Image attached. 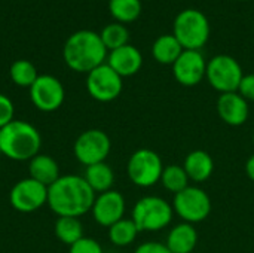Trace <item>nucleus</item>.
<instances>
[{"instance_id": "1", "label": "nucleus", "mask_w": 254, "mask_h": 253, "mask_svg": "<svg viewBox=\"0 0 254 253\" xmlns=\"http://www.w3.org/2000/svg\"><path fill=\"white\" fill-rule=\"evenodd\" d=\"M95 197L85 177L76 174L61 176L48 188V206L58 218H79L91 212Z\"/></svg>"}, {"instance_id": "2", "label": "nucleus", "mask_w": 254, "mask_h": 253, "mask_svg": "<svg viewBox=\"0 0 254 253\" xmlns=\"http://www.w3.org/2000/svg\"><path fill=\"white\" fill-rule=\"evenodd\" d=\"M107 48L100 33L92 30H77L68 36L63 48L65 64L77 73H89L107 60Z\"/></svg>"}, {"instance_id": "3", "label": "nucleus", "mask_w": 254, "mask_h": 253, "mask_svg": "<svg viewBox=\"0 0 254 253\" xmlns=\"http://www.w3.org/2000/svg\"><path fill=\"white\" fill-rule=\"evenodd\" d=\"M42 146L40 133L25 121L13 119L0 128V154L13 161H30Z\"/></svg>"}, {"instance_id": "4", "label": "nucleus", "mask_w": 254, "mask_h": 253, "mask_svg": "<svg viewBox=\"0 0 254 253\" xmlns=\"http://www.w3.org/2000/svg\"><path fill=\"white\" fill-rule=\"evenodd\" d=\"M173 34L183 49L201 51L210 39V21L202 10L186 7L174 18Z\"/></svg>"}, {"instance_id": "5", "label": "nucleus", "mask_w": 254, "mask_h": 253, "mask_svg": "<svg viewBox=\"0 0 254 253\" xmlns=\"http://www.w3.org/2000/svg\"><path fill=\"white\" fill-rule=\"evenodd\" d=\"M173 215V206L167 200L156 195H147L135 203L131 219L138 231L156 233L171 224Z\"/></svg>"}, {"instance_id": "6", "label": "nucleus", "mask_w": 254, "mask_h": 253, "mask_svg": "<svg viewBox=\"0 0 254 253\" xmlns=\"http://www.w3.org/2000/svg\"><path fill=\"white\" fill-rule=\"evenodd\" d=\"M243 76L244 73L241 64L228 54L216 55L207 63L205 78L208 84L220 94L237 92Z\"/></svg>"}, {"instance_id": "7", "label": "nucleus", "mask_w": 254, "mask_h": 253, "mask_svg": "<svg viewBox=\"0 0 254 253\" xmlns=\"http://www.w3.org/2000/svg\"><path fill=\"white\" fill-rule=\"evenodd\" d=\"M174 213L188 224H199L211 213V200L208 194L198 186H188L177 192L173 200Z\"/></svg>"}, {"instance_id": "8", "label": "nucleus", "mask_w": 254, "mask_h": 253, "mask_svg": "<svg viewBox=\"0 0 254 253\" xmlns=\"http://www.w3.org/2000/svg\"><path fill=\"white\" fill-rule=\"evenodd\" d=\"M164 171V164L161 157L150 149L135 151L127 166V173L129 180L140 188H150L161 182Z\"/></svg>"}, {"instance_id": "9", "label": "nucleus", "mask_w": 254, "mask_h": 253, "mask_svg": "<svg viewBox=\"0 0 254 253\" xmlns=\"http://www.w3.org/2000/svg\"><path fill=\"white\" fill-rule=\"evenodd\" d=\"M112 149V142L107 133L98 128H91L79 134L73 145L76 160L89 167L98 163H104Z\"/></svg>"}, {"instance_id": "10", "label": "nucleus", "mask_w": 254, "mask_h": 253, "mask_svg": "<svg viewBox=\"0 0 254 253\" xmlns=\"http://www.w3.org/2000/svg\"><path fill=\"white\" fill-rule=\"evenodd\" d=\"M124 78H121L107 63L95 67L86 76V89L89 95L101 103L116 100L124 88Z\"/></svg>"}, {"instance_id": "11", "label": "nucleus", "mask_w": 254, "mask_h": 253, "mask_svg": "<svg viewBox=\"0 0 254 253\" xmlns=\"http://www.w3.org/2000/svg\"><path fill=\"white\" fill-rule=\"evenodd\" d=\"M10 206L21 213H31L48 204V186L27 177L16 182L9 192Z\"/></svg>"}, {"instance_id": "12", "label": "nucleus", "mask_w": 254, "mask_h": 253, "mask_svg": "<svg viewBox=\"0 0 254 253\" xmlns=\"http://www.w3.org/2000/svg\"><path fill=\"white\" fill-rule=\"evenodd\" d=\"M28 89L31 103L42 112H55L64 103V86L61 81L52 75H39Z\"/></svg>"}, {"instance_id": "13", "label": "nucleus", "mask_w": 254, "mask_h": 253, "mask_svg": "<svg viewBox=\"0 0 254 253\" xmlns=\"http://www.w3.org/2000/svg\"><path fill=\"white\" fill-rule=\"evenodd\" d=\"M176 81L183 86L198 85L207 73V61L201 51L185 49L173 64Z\"/></svg>"}, {"instance_id": "14", "label": "nucleus", "mask_w": 254, "mask_h": 253, "mask_svg": "<svg viewBox=\"0 0 254 253\" xmlns=\"http://www.w3.org/2000/svg\"><path fill=\"white\" fill-rule=\"evenodd\" d=\"M94 221L106 228H110L118 221L124 219L125 215V198L119 191L110 189L95 197L91 209Z\"/></svg>"}, {"instance_id": "15", "label": "nucleus", "mask_w": 254, "mask_h": 253, "mask_svg": "<svg viewBox=\"0 0 254 253\" xmlns=\"http://www.w3.org/2000/svg\"><path fill=\"white\" fill-rule=\"evenodd\" d=\"M216 107L220 119L231 127H240L246 124L249 119V113H250L249 101L244 97H241L238 92L220 94Z\"/></svg>"}, {"instance_id": "16", "label": "nucleus", "mask_w": 254, "mask_h": 253, "mask_svg": "<svg viewBox=\"0 0 254 253\" xmlns=\"http://www.w3.org/2000/svg\"><path fill=\"white\" fill-rule=\"evenodd\" d=\"M121 78L134 76L143 66V55L138 48L132 45H124L107 54L106 61Z\"/></svg>"}, {"instance_id": "17", "label": "nucleus", "mask_w": 254, "mask_h": 253, "mask_svg": "<svg viewBox=\"0 0 254 253\" xmlns=\"http://www.w3.org/2000/svg\"><path fill=\"white\" fill-rule=\"evenodd\" d=\"M183 169L189 180H193L195 183H202L211 177L214 170V161L208 152L198 149L188 154L183 163Z\"/></svg>"}, {"instance_id": "18", "label": "nucleus", "mask_w": 254, "mask_h": 253, "mask_svg": "<svg viewBox=\"0 0 254 253\" xmlns=\"http://www.w3.org/2000/svg\"><path fill=\"white\" fill-rule=\"evenodd\" d=\"M165 245L171 253H192L198 245V233L192 224H179L170 231Z\"/></svg>"}, {"instance_id": "19", "label": "nucleus", "mask_w": 254, "mask_h": 253, "mask_svg": "<svg viewBox=\"0 0 254 253\" xmlns=\"http://www.w3.org/2000/svg\"><path fill=\"white\" fill-rule=\"evenodd\" d=\"M28 173L31 179L40 182L48 188L61 177L58 163L52 157L45 154H37L34 158L30 160Z\"/></svg>"}, {"instance_id": "20", "label": "nucleus", "mask_w": 254, "mask_h": 253, "mask_svg": "<svg viewBox=\"0 0 254 253\" xmlns=\"http://www.w3.org/2000/svg\"><path fill=\"white\" fill-rule=\"evenodd\" d=\"M183 46L173 33L159 36L152 45V55L159 64L173 66L183 52Z\"/></svg>"}, {"instance_id": "21", "label": "nucleus", "mask_w": 254, "mask_h": 253, "mask_svg": "<svg viewBox=\"0 0 254 253\" xmlns=\"http://www.w3.org/2000/svg\"><path fill=\"white\" fill-rule=\"evenodd\" d=\"M83 177L92 188V191L98 194L110 191L115 183V173L106 161L86 167Z\"/></svg>"}, {"instance_id": "22", "label": "nucleus", "mask_w": 254, "mask_h": 253, "mask_svg": "<svg viewBox=\"0 0 254 253\" xmlns=\"http://www.w3.org/2000/svg\"><path fill=\"white\" fill-rule=\"evenodd\" d=\"M54 231L57 239L67 246H73L80 239H83V225L79 218L60 216L55 222Z\"/></svg>"}, {"instance_id": "23", "label": "nucleus", "mask_w": 254, "mask_h": 253, "mask_svg": "<svg viewBox=\"0 0 254 253\" xmlns=\"http://www.w3.org/2000/svg\"><path fill=\"white\" fill-rule=\"evenodd\" d=\"M138 233L140 231L134 221L124 218L109 228V240L118 248H125L137 239Z\"/></svg>"}, {"instance_id": "24", "label": "nucleus", "mask_w": 254, "mask_h": 253, "mask_svg": "<svg viewBox=\"0 0 254 253\" xmlns=\"http://www.w3.org/2000/svg\"><path fill=\"white\" fill-rule=\"evenodd\" d=\"M109 10L118 22L128 24L140 16L141 0H109Z\"/></svg>"}, {"instance_id": "25", "label": "nucleus", "mask_w": 254, "mask_h": 253, "mask_svg": "<svg viewBox=\"0 0 254 253\" xmlns=\"http://www.w3.org/2000/svg\"><path fill=\"white\" fill-rule=\"evenodd\" d=\"M9 76L12 82L22 88H30L39 78L36 66L28 60H16L9 69Z\"/></svg>"}, {"instance_id": "26", "label": "nucleus", "mask_w": 254, "mask_h": 253, "mask_svg": "<svg viewBox=\"0 0 254 253\" xmlns=\"http://www.w3.org/2000/svg\"><path fill=\"white\" fill-rule=\"evenodd\" d=\"M100 37L104 43V46L107 48V51H113L118 49L124 45H128L129 42V31L125 27V24H121L118 21L107 24L101 31H100Z\"/></svg>"}, {"instance_id": "27", "label": "nucleus", "mask_w": 254, "mask_h": 253, "mask_svg": "<svg viewBox=\"0 0 254 253\" xmlns=\"http://www.w3.org/2000/svg\"><path fill=\"white\" fill-rule=\"evenodd\" d=\"M161 183L162 186L173 192L174 195L189 186V177L183 169V166L179 164H171L164 167L162 176H161Z\"/></svg>"}, {"instance_id": "28", "label": "nucleus", "mask_w": 254, "mask_h": 253, "mask_svg": "<svg viewBox=\"0 0 254 253\" xmlns=\"http://www.w3.org/2000/svg\"><path fill=\"white\" fill-rule=\"evenodd\" d=\"M68 253H104L101 245L91 239V237H83L80 239L77 243H74L73 246H70V252Z\"/></svg>"}, {"instance_id": "29", "label": "nucleus", "mask_w": 254, "mask_h": 253, "mask_svg": "<svg viewBox=\"0 0 254 253\" xmlns=\"http://www.w3.org/2000/svg\"><path fill=\"white\" fill-rule=\"evenodd\" d=\"M13 115H15V107H13L12 100L6 97L4 94H0V128L12 122Z\"/></svg>"}, {"instance_id": "30", "label": "nucleus", "mask_w": 254, "mask_h": 253, "mask_svg": "<svg viewBox=\"0 0 254 253\" xmlns=\"http://www.w3.org/2000/svg\"><path fill=\"white\" fill-rule=\"evenodd\" d=\"M237 92L241 97H244L247 101H254V73L243 76L241 84H240Z\"/></svg>"}, {"instance_id": "31", "label": "nucleus", "mask_w": 254, "mask_h": 253, "mask_svg": "<svg viewBox=\"0 0 254 253\" xmlns=\"http://www.w3.org/2000/svg\"><path fill=\"white\" fill-rule=\"evenodd\" d=\"M134 253H171L167 245L158 243V242H146L140 245Z\"/></svg>"}, {"instance_id": "32", "label": "nucleus", "mask_w": 254, "mask_h": 253, "mask_svg": "<svg viewBox=\"0 0 254 253\" xmlns=\"http://www.w3.org/2000/svg\"><path fill=\"white\" fill-rule=\"evenodd\" d=\"M246 171H247V176L250 177V180L254 182V154L246 163Z\"/></svg>"}, {"instance_id": "33", "label": "nucleus", "mask_w": 254, "mask_h": 253, "mask_svg": "<svg viewBox=\"0 0 254 253\" xmlns=\"http://www.w3.org/2000/svg\"><path fill=\"white\" fill-rule=\"evenodd\" d=\"M253 142H254V133H253Z\"/></svg>"}, {"instance_id": "34", "label": "nucleus", "mask_w": 254, "mask_h": 253, "mask_svg": "<svg viewBox=\"0 0 254 253\" xmlns=\"http://www.w3.org/2000/svg\"><path fill=\"white\" fill-rule=\"evenodd\" d=\"M240 1H244V0H240Z\"/></svg>"}]
</instances>
